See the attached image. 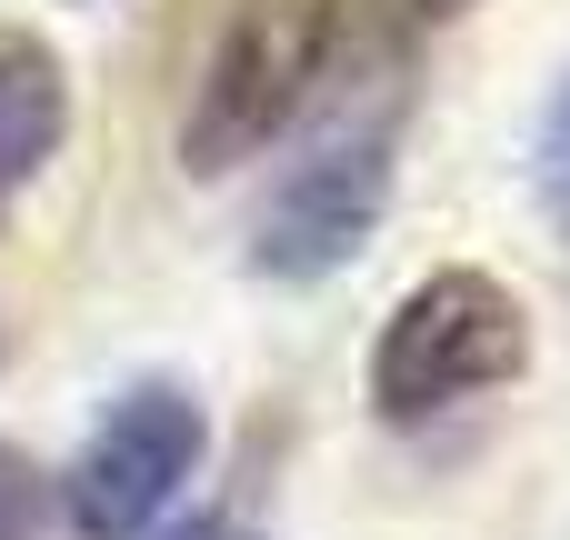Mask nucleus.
I'll use <instances>...</instances> for the list:
<instances>
[{"label":"nucleus","mask_w":570,"mask_h":540,"mask_svg":"<svg viewBox=\"0 0 570 540\" xmlns=\"http://www.w3.org/2000/svg\"><path fill=\"white\" fill-rule=\"evenodd\" d=\"M531 180H541V210L570 230V80H561V100L541 110V140H531Z\"/></svg>","instance_id":"6e6552de"},{"label":"nucleus","mask_w":570,"mask_h":540,"mask_svg":"<svg viewBox=\"0 0 570 540\" xmlns=\"http://www.w3.org/2000/svg\"><path fill=\"white\" fill-rule=\"evenodd\" d=\"M40 521H50V471L0 441V540H40Z\"/></svg>","instance_id":"0eeeda50"},{"label":"nucleus","mask_w":570,"mask_h":540,"mask_svg":"<svg viewBox=\"0 0 570 540\" xmlns=\"http://www.w3.org/2000/svg\"><path fill=\"white\" fill-rule=\"evenodd\" d=\"M331 80V0H240L230 30L210 40L190 110H180V170L190 180H230L240 160H261L311 90Z\"/></svg>","instance_id":"f03ea898"},{"label":"nucleus","mask_w":570,"mask_h":540,"mask_svg":"<svg viewBox=\"0 0 570 540\" xmlns=\"http://www.w3.org/2000/svg\"><path fill=\"white\" fill-rule=\"evenodd\" d=\"M60 140H70V60L40 30L0 20V200L30 190L60 160Z\"/></svg>","instance_id":"39448f33"},{"label":"nucleus","mask_w":570,"mask_h":540,"mask_svg":"<svg viewBox=\"0 0 570 540\" xmlns=\"http://www.w3.org/2000/svg\"><path fill=\"white\" fill-rule=\"evenodd\" d=\"M180 540H250V531H230V521H190Z\"/></svg>","instance_id":"1a4fd4ad"},{"label":"nucleus","mask_w":570,"mask_h":540,"mask_svg":"<svg viewBox=\"0 0 570 540\" xmlns=\"http://www.w3.org/2000/svg\"><path fill=\"white\" fill-rule=\"evenodd\" d=\"M391 180H401V110H371V120L321 130V140L281 170V190L261 200V220H250V271L281 281V291H311V281L351 271V261L371 251L381 210H391Z\"/></svg>","instance_id":"7ed1b4c3"},{"label":"nucleus","mask_w":570,"mask_h":540,"mask_svg":"<svg viewBox=\"0 0 570 540\" xmlns=\"http://www.w3.org/2000/svg\"><path fill=\"white\" fill-rule=\"evenodd\" d=\"M461 10H481V0H331V80L351 60H401L411 30H441Z\"/></svg>","instance_id":"423d86ee"},{"label":"nucleus","mask_w":570,"mask_h":540,"mask_svg":"<svg viewBox=\"0 0 570 540\" xmlns=\"http://www.w3.org/2000/svg\"><path fill=\"white\" fill-rule=\"evenodd\" d=\"M521 371H531L521 291L451 261V271H431V281H411L391 301V321L371 341V411L411 431V421H441V411H461L481 391H511Z\"/></svg>","instance_id":"f257e3e1"},{"label":"nucleus","mask_w":570,"mask_h":540,"mask_svg":"<svg viewBox=\"0 0 570 540\" xmlns=\"http://www.w3.org/2000/svg\"><path fill=\"white\" fill-rule=\"evenodd\" d=\"M200 451H210L200 391H190V381H130V391L90 421V441L70 451V471L50 481V501H60V521L80 540H140L180 491H190Z\"/></svg>","instance_id":"20e7f679"}]
</instances>
